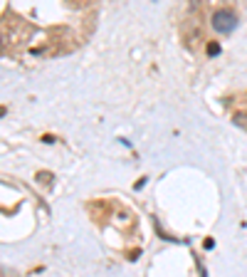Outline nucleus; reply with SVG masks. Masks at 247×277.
I'll return each mask as SVG.
<instances>
[{"mask_svg": "<svg viewBox=\"0 0 247 277\" xmlns=\"http://www.w3.org/2000/svg\"><path fill=\"white\" fill-rule=\"evenodd\" d=\"M233 122H235L238 127H243V129H247V114H245V112L235 114V117H233Z\"/></svg>", "mask_w": 247, "mask_h": 277, "instance_id": "obj_2", "label": "nucleus"}, {"mask_svg": "<svg viewBox=\"0 0 247 277\" xmlns=\"http://www.w3.org/2000/svg\"><path fill=\"white\" fill-rule=\"evenodd\" d=\"M218 52H220V45H215V42H213V45H208V55H210V57H215Z\"/></svg>", "mask_w": 247, "mask_h": 277, "instance_id": "obj_3", "label": "nucleus"}, {"mask_svg": "<svg viewBox=\"0 0 247 277\" xmlns=\"http://www.w3.org/2000/svg\"><path fill=\"white\" fill-rule=\"evenodd\" d=\"M213 27H215V32H223V35L233 32L238 27V15L230 12V10H218L213 15Z\"/></svg>", "mask_w": 247, "mask_h": 277, "instance_id": "obj_1", "label": "nucleus"}]
</instances>
